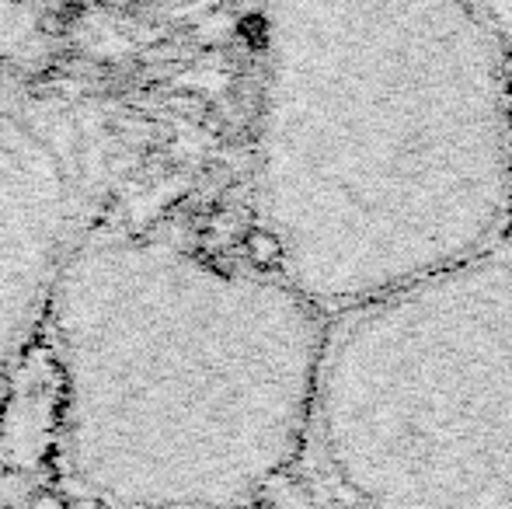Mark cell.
Returning a JSON list of instances; mask_svg holds the SVG:
<instances>
[{
  "mask_svg": "<svg viewBox=\"0 0 512 509\" xmlns=\"http://www.w3.org/2000/svg\"><path fill=\"white\" fill-rule=\"evenodd\" d=\"M248 252L328 318L512 234V60L474 0H262Z\"/></svg>",
  "mask_w": 512,
  "mask_h": 509,
  "instance_id": "obj_1",
  "label": "cell"
},
{
  "mask_svg": "<svg viewBox=\"0 0 512 509\" xmlns=\"http://www.w3.org/2000/svg\"><path fill=\"white\" fill-rule=\"evenodd\" d=\"M290 471L321 509H512V238L328 314Z\"/></svg>",
  "mask_w": 512,
  "mask_h": 509,
  "instance_id": "obj_2",
  "label": "cell"
},
{
  "mask_svg": "<svg viewBox=\"0 0 512 509\" xmlns=\"http://www.w3.org/2000/svg\"><path fill=\"white\" fill-rule=\"evenodd\" d=\"M265 506L269 509H321L293 471L290 475H279L276 482L265 489Z\"/></svg>",
  "mask_w": 512,
  "mask_h": 509,
  "instance_id": "obj_3",
  "label": "cell"
},
{
  "mask_svg": "<svg viewBox=\"0 0 512 509\" xmlns=\"http://www.w3.org/2000/svg\"><path fill=\"white\" fill-rule=\"evenodd\" d=\"M474 4L485 11L488 21H492L495 35L502 39V46H506V53L512 60V0H474Z\"/></svg>",
  "mask_w": 512,
  "mask_h": 509,
  "instance_id": "obj_4",
  "label": "cell"
},
{
  "mask_svg": "<svg viewBox=\"0 0 512 509\" xmlns=\"http://www.w3.org/2000/svg\"><path fill=\"white\" fill-rule=\"evenodd\" d=\"M32 509H67V506H63V499H56V496H39Z\"/></svg>",
  "mask_w": 512,
  "mask_h": 509,
  "instance_id": "obj_5",
  "label": "cell"
},
{
  "mask_svg": "<svg viewBox=\"0 0 512 509\" xmlns=\"http://www.w3.org/2000/svg\"><path fill=\"white\" fill-rule=\"evenodd\" d=\"M67 509H102V506H98L95 499H77V503H74V506H67Z\"/></svg>",
  "mask_w": 512,
  "mask_h": 509,
  "instance_id": "obj_6",
  "label": "cell"
},
{
  "mask_svg": "<svg viewBox=\"0 0 512 509\" xmlns=\"http://www.w3.org/2000/svg\"><path fill=\"white\" fill-rule=\"evenodd\" d=\"M509 238H512V234H509Z\"/></svg>",
  "mask_w": 512,
  "mask_h": 509,
  "instance_id": "obj_7",
  "label": "cell"
}]
</instances>
